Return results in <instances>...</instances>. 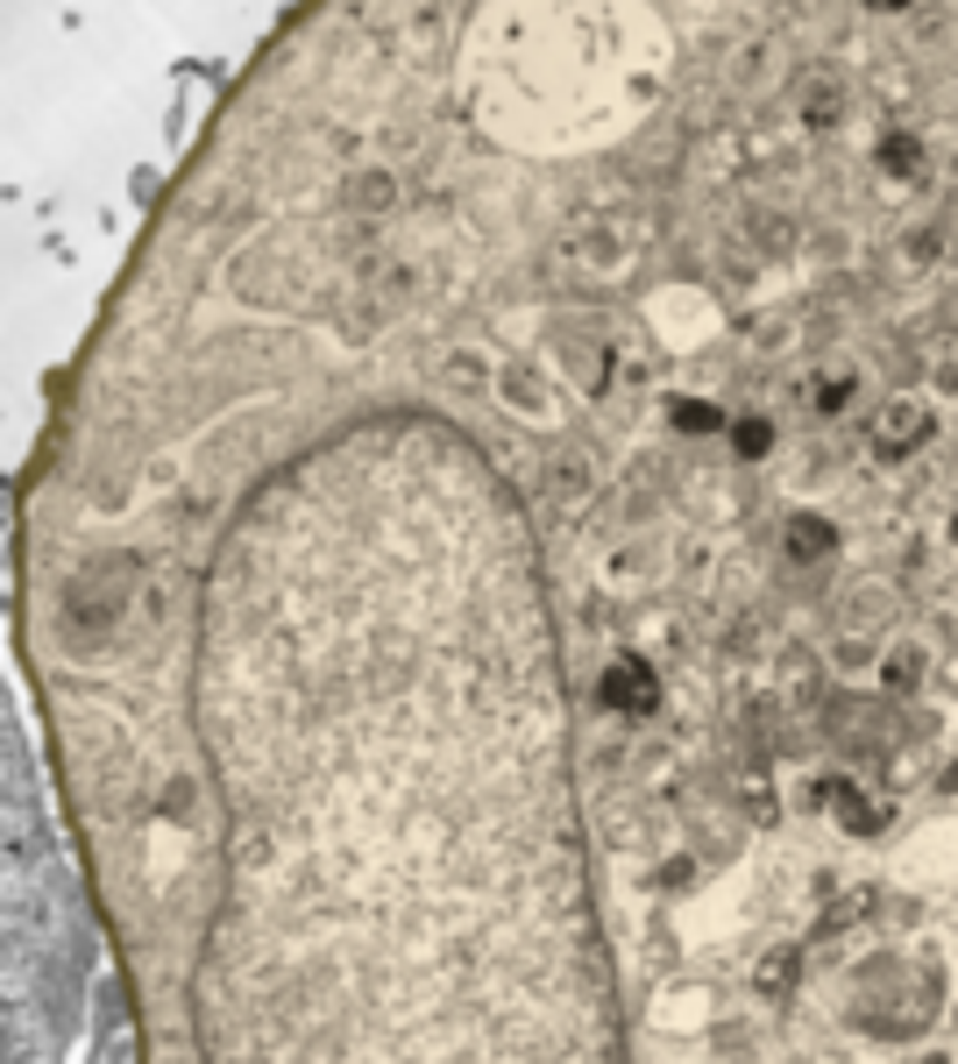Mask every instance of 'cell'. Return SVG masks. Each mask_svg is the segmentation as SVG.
<instances>
[{
  "label": "cell",
  "mask_w": 958,
  "mask_h": 1064,
  "mask_svg": "<svg viewBox=\"0 0 958 1064\" xmlns=\"http://www.w3.org/2000/svg\"><path fill=\"white\" fill-rule=\"evenodd\" d=\"M604 702L611 710H653L661 702V682H653V667L639 661V653H618L604 674Z\"/></svg>",
  "instance_id": "6da1fadb"
},
{
  "label": "cell",
  "mask_w": 958,
  "mask_h": 1064,
  "mask_svg": "<svg viewBox=\"0 0 958 1064\" xmlns=\"http://www.w3.org/2000/svg\"><path fill=\"white\" fill-rule=\"evenodd\" d=\"M909 441H923V412H916V404H888L880 426H874V447L894 455V447H909Z\"/></svg>",
  "instance_id": "7a4b0ae2"
},
{
  "label": "cell",
  "mask_w": 958,
  "mask_h": 1064,
  "mask_svg": "<svg viewBox=\"0 0 958 1064\" xmlns=\"http://www.w3.org/2000/svg\"><path fill=\"white\" fill-rule=\"evenodd\" d=\"M823 802H831V809H837V816H845V823H852V831H874V823H880V816H874V809H866V802H859V788H845V781H823Z\"/></svg>",
  "instance_id": "3957f363"
},
{
  "label": "cell",
  "mask_w": 958,
  "mask_h": 1064,
  "mask_svg": "<svg viewBox=\"0 0 958 1064\" xmlns=\"http://www.w3.org/2000/svg\"><path fill=\"white\" fill-rule=\"evenodd\" d=\"M796 965H802L796 951H767V958H760V972H753L760 994H788V986H796Z\"/></svg>",
  "instance_id": "277c9868"
},
{
  "label": "cell",
  "mask_w": 958,
  "mask_h": 1064,
  "mask_svg": "<svg viewBox=\"0 0 958 1064\" xmlns=\"http://www.w3.org/2000/svg\"><path fill=\"white\" fill-rule=\"evenodd\" d=\"M823 547H831V526H823V518H788V553H810L817 561Z\"/></svg>",
  "instance_id": "5b68a950"
},
{
  "label": "cell",
  "mask_w": 958,
  "mask_h": 1064,
  "mask_svg": "<svg viewBox=\"0 0 958 1064\" xmlns=\"http://www.w3.org/2000/svg\"><path fill=\"white\" fill-rule=\"evenodd\" d=\"M874 902H880V894H874V888H859V894H845V902H837V908H831V916H823V930H845V923H859V916H874Z\"/></svg>",
  "instance_id": "8992f818"
},
{
  "label": "cell",
  "mask_w": 958,
  "mask_h": 1064,
  "mask_svg": "<svg viewBox=\"0 0 958 1064\" xmlns=\"http://www.w3.org/2000/svg\"><path fill=\"white\" fill-rule=\"evenodd\" d=\"M675 419H682L688 433H710V426H717V412H710V404H675Z\"/></svg>",
  "instance_id": "52a82bcc"
},
{
  "label": "cell",
  "mask_w": 958,
  "mask_h": 1064,
  "mask_svg": "<svg viewBox=\"0 0 958 1064\" xmlns=\"http://www.w3.org/2000/svg\"><path fill=\"white\" fill-rule=\"evenodd\" d=\"M355 199H363V206H384V199H391V185H384V178H363V185H355Z\"/></svg>",
  "instance_id": "ba28073f"
},
{
  "label": "cell",
  "mask_w": 958,
  "mask_h": 1064,
  "mask_svg": "<svg viewBox=\"0 0 958 1064\" xmlns=\"http://www.w3.org/2000/svg\"><path fill=\"white\" fill-rule=\"evenodd\" d=\"M767 441H774V433L760 426V419H753V426H739V447H745V455H760V447H767Z\"/></svg>",
  "instance_id": "9c48e42d"
}]
</instances>
